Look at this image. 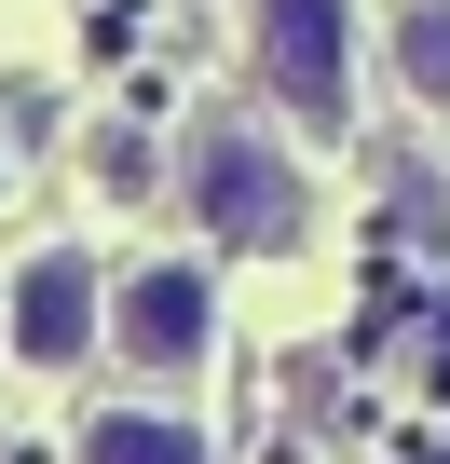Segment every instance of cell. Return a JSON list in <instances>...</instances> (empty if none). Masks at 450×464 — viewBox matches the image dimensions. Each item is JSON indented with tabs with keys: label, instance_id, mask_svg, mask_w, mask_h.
Masks as SVG:
<instances>
[{
	"label": "cell",
	"instance_id": "cell-1",
	"mask_svg": "<svg viewBox=\"0 0 450 464\" xmlns=\"http://www.w3.org/2000/svg\"><path fill=\"white\" fill-rule=\"evenodd\" d=\"M246 69L301 137L355 123V0H246Z\"/></svg>",
	"mask_w": 450,
	"mask_h": 464
},
{
	"label": "cell",
	"instance_id": "cell-2",
	"mask_svg": "<svg viewBox=\"0 0 450 464\" xmlns=\"http://www.w3.org/2000/svg\"><path fill=\"white\" fill-rule=\"evenodd\" d=\"M191 205H205V232H218V246H301V178L246 137V123H205L191 137Z\"/></svg>",
	"mask_w": 450,
	"mask_h": 464
},
{
	"label": "cell",
	"instance_id": "cell-3",
	"mask_svg": "<svg viewBox=\"0 0 450 464\" xmlns=\"http://www.w3.org/2000/svg\"><path fill=\"white\" fill-rule=\"evenodd\" d=\"M110 342H123L150 382H177V369H205V342H218V287H205L191 260H150V274L110 301Z\"/></svg>",
	"mask_w": 450,
	"mask_h": 464
},
{
	"label": "cell",
	"instance_id": "cell-4",
	"mask_svg": "<svg viewBox=\"0 0 450 464\" xmlns=\"http://www.w3.org/2000/svg\"><path fill=\"white\" fill-rule=\"evenodd\" d=\"M0 328H14L28 369H82V355L110 342V314H96V260H82V246H42V260L14 274V314H0Z\"/></svg>",
	"mask_w": 450,
	"mask_h": 464
},
{
	"label": "cell",
	"instance_id": "cell-5",
	"mask_svg": "<svg viewBox=\"0 0 450 464\" xmlns=\"http://www.w3.org/2000/svg\"><path fill=\"white\" fill-rule=\"evenodd\" d=\"M82 464H205V437L177 410H96L82 423Z\"/></svg>",
	"mask_w": 450,
	"mask_h": 464
},
{
	"label": "cell",
	"instance_id": "cell-6",
	"mask_svg": "<svg viewBox=\"0 0 450 464\" xmlns=\"http://www.w3.org/2000/svg\"><path fill=\"white\" fill-rule=\"evenodd\" d=\"M396 55H409V96L450 110V0H409V14H396Z\"/></svg>",
	"mask_w": 450,
	"mask_h": 464
}]
</instances>
